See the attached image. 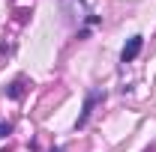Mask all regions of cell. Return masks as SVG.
Returning a JSON list of instances; mask_svg holds the SVG:
<instances>
[{"mask_svg":"<svg viewBox=\"0 0 156 152\" xmlns=\"http://www.w3.org/2000/svg\"><path fill=\"white\" fill-rule=\"evenodd\" d=\"M57 3H60V15H63V21H69V24H78V21L90 18L84 0H57Z\"/></svg>","mask_w":156,"mask_h":152,"instance_id":"6da1fadb","label":"cell"},{"mask_svg":"<svg viewBox=\"0 0 156 152\" xmlns=\"http://www.w3.org/2000/svg\"><path fill=\"white\" fill-rule=\"evenodd\" d=\"M6 134H12V122H0V140H3Z\"/></svg>","mask_w":156,"mask_h":152,"instance_id":"5b68a950","label":"cell"},{"mask_svg":"<svg viewBox=\"0 0 156 152\" xmlns=\"http://www.w3.org/2000/svg\"><path fill=\"white\" fill-rule=\"evenodd\" d=\"M24 87H27V81H24V78H15V81H12V84H9V87L3 90V95H6V98H15V101H18L21 95H24Z\"/></svg>","mask_w":156,"mask_h":152,"instance_id":"277c9868","label":"cell"},{"mask_svg":"<svg viewBox=\"0 0 156 152\" xmlns=\"http://www.w3.org/2000/svg\"><path fill=\"white\" fill-rule=\"evenodd\" d=\"M51 152H63V149H51Z\"/></svg>","mask_w":156,"mask_h":152,"instance_id":"8992f818","label":"cell"},{"mask_svg":"<svg viewBox=\"0 0 156 152\" xmlns=\"http://www.w3.org/2000/svg\"><path fill=\"white\" fill-rule=\"evenodd\" d=\"M102 98H105V93H102V90H96V87L87 93V98H84V107H81V116L75 119V128H84V125H87V119H90V114H93L96 101H102Z\"/></svg>","mask_w":156,"mask_h":152,"instance_id":"7a4b0ae2","label":"cell"},{"mask_svg":"<svg viewBox=\"0 0 156 152\" xmlns=\"http://www.w3.org/2000/svg\"><path fill=\"white\" fill-rule=\"evenodd\" d=\"M141 48H144V36H141V33L129 36V42H126L123 51H120V63H132V60L141 54Z\"/></svg>","mask_w":156,"mask_h":152,"instance_id":"3957f363","label":"cell"}]
</instances>
